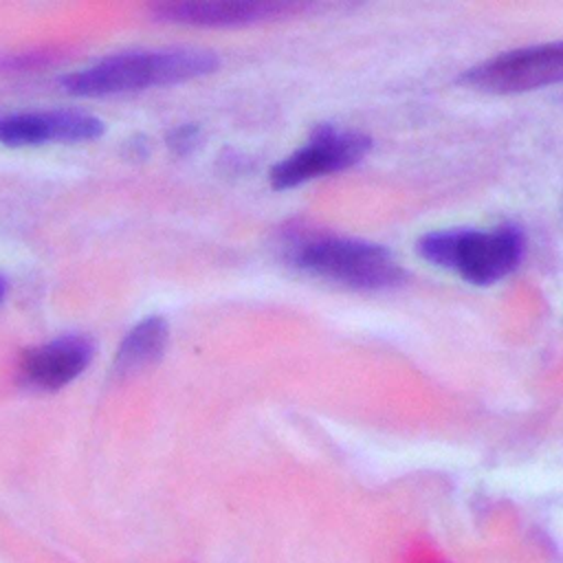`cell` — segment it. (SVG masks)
<instances>
[{"mask_svg": "<svg viewBox=\"0 0 563 563\" xmlns=\"http://www.w3.org/2000/svg\"><path fill=\"white\" fill-rule=\"evenodd\" d=\"M418 253L440 268L457 271L471 284L486 286L506 277L519 264L523 238L515 227L493 231L444 229L422 235Z\"/></svg>", "mask_w": 563, "mask_h": 563, "instance_id": "7a4b0ae2", "label": "cell"}, {"mask_svg": "<svg viewBox=\"0 0 563 563\" xmlns=\"http://www.w3.org/2000/svg\"><path fill=\"white\" fill-rule=\"evenodd\" d=\"M106 125L99 117L81 110L18 112L0 117V143L9 147H26L42 143H81L95 141Z\"/></svg>", "mask_w": 563, "mask_h": 563, "instance_id": "52a82bcc", "label": "cell"}, {"mask_svg": "<svg viewBox=\"0 0 563 563\" xmlns=\"http://www.w3.org/2000/svg\"><path fill=\"white\" fill-rule=\"evenodd\" d=\"M299 268L352 288L378 290L402 282L405 271L391 253L378 244L347 238H317L295 246Z\"/></svg>", "mask_w": 563, "mask_h": 563, "instance_id": "3957f363", "label": "cell"}, {"mask_svg": "<svg viewBox=\"0 0 563 563\" xmlns=\"http://www.w3.org/2000/svg\"><path fill=\"white\" fill-rule=\"evenodd\" d=\"M303 4L286 0H172L152 4V15L194 26H246L295 15Z\"/></svg>", "mask_w": 563, "mask_h": 563, "instance_id": "8992f818", "label": "cell"}, {"mask_svg": "<svg viewBox=\"0 0 563 563\" xmlns=\"http://www.w3.org/2000/svg\"><path fill=\"white\" fill-rule=\"evenodd\" d=\"M95 345L84 334H64L33 350L20 363L22 378L40 389H59L75 380L92 361Z\"/></svg>", "mask_w": 563, "mask_h": 563, "instance_id": "ba28073f", "label": "cell"}, {"mask_svg": "<svg viewBox=\"0 0 563 563\" xmlns=\"http://www.w3.org/2000/svg\"><path fill=\"white\" fill-rule=\"evenodd\" d=\"M462 81L484 92H526L563 81V42L508 51L468 68Z\"/></svg>", "mask_w": 563, "mask_h": 563, "instance_id": "277c9868", "label": "cell"}, {"mask_svg": "<svg viewBox=\"0 0 563 563\" xmlns=\"http://www.w3.org/2000/svg\"><path fill=\"white\" fill-rule=\"evenodd\" d=\"M200 141V128L196 123H183V125H176L167 132L165 136V143L167 147L178 154V156H185L189 154Z\"/></svg>", "mask_w": 563, "mask_h": 563, "instance_id": "30bf717a", "label": "cell"}, {"mask_svg": "<svg viewBox=\"0 0 563 563\" xmlns=\"http://www.w3.org/2000/svg\"><path fill=\"white\" fill-rule=\"evenodd\" d=\"M218 64L216 53L202 48L134 51L106 57L90 68L70 73L62 77V86L75 97H106L196 79L213 73Z\"/></svg>", "mask_w": 563, "mask_h": 563, "instance_id": "6da1fadb", "label": "cell"}, {"mask_svg": "<svg viewBox=\"0 0 563 563\" xmlns=\"http://www.w3.org/2000/svg\"><path fill=\"white\" fill-rule=\"evenodd\" d=\"M369 152V139L361 132L321 125L308 145L286 156L271 169L273 189H290L321 174L352 167Z\"/></svg>", "mask_w": 563, "mask_h": 563, "instance_id": "5b68a950", "label": "cell"}, {"mask_svg": "<svg viewBox=\"0 0 563 563\" xmlns=\"http://www.w3.org/2000/svg\"><path fill=\"white\" fill-rule=\"evenodd\" d=\"M169 325L163 317L152 314L139 321L119 343L114 354V369L134 372L154 365L167 347Z\"/></svg>", "mask_w": 563, "mask_h": 563, "instance_id": "9c48e42d", "label": "cell"}, {"mask_svg": "<svg viewBox=\"0 0 563 563\" xmlns=\"http://www.w3.org/2000/svg\"><path fill=\"white\" fill-rule=\"evenodd\" d=\"M4 295H7V279L0 275V301L4 299Z\"/></svg>", "mask_w": 563, "mask_h": 563, "instance_id": "8fae6325", "label": "cell"}]
</instances>
